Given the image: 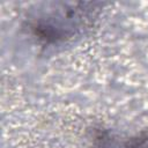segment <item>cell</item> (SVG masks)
Returning <instances> with one entry per match:
<instances>
[{"label": "cell", "mask_w": 148, "mask_h": 148, "mask_svg": "<svg viewBox=\"0 0 148 148\" xmlns=\"http://www.w3.org/2000/svg\"><path fill=\"white\" fill-rule=\"evenodd\" d=\"M97 9L95 3H46L30 12L28 25L32 34L45 43L65 42L88 28Z\"/></svg>", "instance_id": "1"}, {"label": "cell", "mask_w": 148, "mask_h": 148, "mask_svg": "<svg viewBox=\"0 0 148 148\" xmlns=\"http://www.w3.org/2000/svg\"><path fill=\"white\" fill-rule=\"evenodd\" d=\"M94 148H148V132L126 136L99 130L95 134Z\"/></svg>", "instance_id": "2"}]
</instances>
